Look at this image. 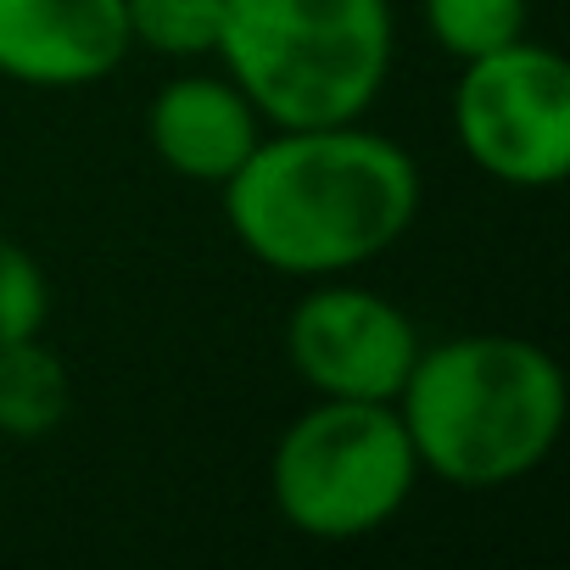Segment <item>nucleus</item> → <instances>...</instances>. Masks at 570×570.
Wrapping results in <instances>:
<instances>
[{"label": "nucleus", "mask_w": 570, "mask_h": 570, "mask_svg": "<svg viewBox=\"0 0 570 570\" xmlns=\"http://www.w3.org/2000/svg\"><path fill=\"white\" fill-rule=\"evenodd\" d=\"M414 320L370 285L320 279L285 320V358L314 397L392 403L420 358Z\"/></svg>", "instance_id": "nucleus-6"}, {"label": "nucleus", "mask_w": 570, "mask_h": 570, "mask_svg": "<svg viewBox=\"0 0 570 570\" xmlns=\"http://www.w3.org/2000/svg\"><path fill=\"white\" fill-rule=\"evenodd\" d=\"M46 320H51V279L40 257L12 235H0V347L46 336Z\"/></svg>", "instance_id": "nucleus-12"}, {"label": "nucleus", "mask_w": 570, "mask_h": 570, "mask_svg": "<svg viewBox=\"0 0 570 570\" xmlns=\"http://www.w3.org/2000/svg\"><path fill=\"white\" fill-rule=\"evenodd\" d=\"M453 135L464 157L509 190H553L570 174V68L531 35L459 62Z\"/></svg>", "instance_id": "nucleus-5"}, {"label": "nucleus", "mask_w": 570, "mask_h": 570, "mask_svg": "<svg viewBox=\"0 0 570 570\" xmlns=\"http://www.w3.org/2000/svg\"><path fill=\"white\" fill-rule=\"evenodd\" d=\"M73 414V375L46 336H23L0 347V436L46 442Z\"/></svg>", "instance_id": "nucleus-9"}, {"label": "nucleus", "mask_w": 570, "mask_h": 570, "mask_svg": "<svg viewBox=\"0 0 570 570\" xmlns=\"http://www.w3.org/2000/svg\"><path fill=\"white\" fill-rule=\"evenodd\" d=\"M218 190L229 235L285 279L353 274L420 218V163L364 118L263 129Z\"/></svg>", "instance_id": "nucleus-1"}, {"label": "nucleus", "mask_w": 570, "mask_h": 570, "mask_svg": "<svg viewBox=\"0 0 570 570\" xmlns=\"http://www.w3.org/2000/svg\"><path fill=\"white\" fill-rule=\"evenodd\" d=\"M420 475L425 470L392 403L320 397L268 453V498L279 520L314 542L375 537L403 514Z\"/></svg>", "instance_id": "nucleus-4"}, {"label": "nucleus", "mask_w": 570, "mask_h": 570, "mask_svg": "<svg viewBox=\"0 0 570 570\" xmlns=\"http://www.w3.org/2000/svg\"><path fill=\"white\" fill-rule=\"evenodd\" d=\"M386 0H224L218 62L268 129L364 118L392 79Z\"/></svg>", "instance_id": "nucleus-3"}, {"label": "nucleus", "mask_w": 570, "mask_h": 570, "mask_svg": "<svg viewBox=\"0 0 570 570\" xmlns=\"http://www.w3.org/2000/svg\"><path fill=\"white\" fill-rule=\"evenodd\" d=\"M124 0H0V79L85 90L129 57Z\"/></svg>", "instance_id": "nucleus-7"}, {"label": "nucleus", "mask_w": 570, "mask_h": 570, "mask_svg": "<svg viewBox=\"0 0 570 570\" xmlns=\"http://www.w3.org/2000/svg\"><path fill=\"white\" fill-rule=\"evenodd\" d=\"M420 12H425L431 40L453 62H470V57H487V51L525 40L531 0H420Z\"/></svg>", "instance_id": "nucleus-11"}, {"label": "nucleus", "mask_w": 570, "mask_h": 570, "mask_svg": "<svg viewBox=\"0 0 570 570\" xmlns=\"http://www.w3.org/2000/svg\"><path fill=\"white\" fill-rule=\"evenodd\" d=\"M420 470L459 492L525 481L564 431V370L548 347L503 331L425 342L392 397Z\"/></svg>", "instance_id": "nucleus-2"}, {"label": "nucleus", "mask_w": 570, "mask_h": 570, "mask_svg": "<svg viewBox=\"0 0 570 570\" xmlns=\"http://www.w3.org/2000/svg\"><path fill=\"white\" fill-rule=\"evenodd\" d=\"M129 46L174 62H202L218 51L224 0H124Z\"/></svg>", "instance_id": "nucleus-10"}, {"label": "nucleus", "mask_w": 570, "mask_h": 570, "mask_svg": "<svg viewBox=\"0 0 570 570\" xmlns=\"http://www.w3.org/2000/svg\"><path fill=\"white\" fill-rule=\"evenodd\" d=\"M263 118L229 73H179L146 107L157 163L190 185H224L263 140Z\"/></svg>", "instance_id": "nucleus-8"}]
</instances>
